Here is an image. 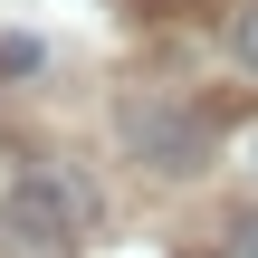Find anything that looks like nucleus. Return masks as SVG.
Masks as SVG:
<instances>
[{"mask_svg": "<svg viewBox=\"0 0 258 258\" xmlns=\"http://www.w3.org/2000/svg\"><path fill=\"white\" fill-rule=\"evenodd\" d=\"M115 144L144 163V172H163V182H201L211 172V124L182 105V96H115Z\"/></svg>", "mask_w": 258, "mask_h": 258, "instance_id": "nucleus-1", "label": "nucleus"}, {"mask_svg": "<svg viewBox=\"0 0 258 258\" xmlns=\"http://www.w3.org/2000/svg\"><path fill=\"white\" fill-rule=\"evenodd\" d=\"M77 230H86V182L19 172L0 191V258H77Z\"/></svg>", "mask_w": 258, "mask_h": 258, "instance_id": "nucleus-2", "label": "nucleus"}, {"mask_svg": "<svg viewBox=\"0 0 258 258\" xmlns=\"http://www.w3.org/2000/svg\"><path fill=\"white\" fill-rule=\"evenodd\" d=\"M220 38H230V57L258 77V0H239V10H230V29H220Z\"/></svg>", "mask_w": 258, "mask_h": 258, "instance_id": "nucleus-3", "label": "nucleus"}, {"mask_svg": "<svg viewBox=\"0 0 258 258\" xmlns=\"http://www.w3.org/2000/svg\"><path fill=\"white\" fill-rule=\"evenodd\" d=\"M38 67V38H0V77H29Z\"/></svg>", "mask_w": 258, "mask_h": 258, "instance_id": "nucleus-4", "label": "nucleus"}, {"mask_svg": "<svg viewBox=\"0 0 258 258\" xmlns=\"http://www.w3.org/2000/svg\"><path fill=\"white\" fill-rule=\"evenodd\" d=\"M230 258H258V211L239 220V239H230Z\"/></svg>", "mask_w": 258, "mask_h": 258, "instance_id": "nucleus-5", "label": "nucleus"}, {"mask_svg": "<svg viewBox=\"0 0 258 258\" xmlns=\"http://www.w3.org/2000/svg\"><path fill=\"white\" fill-rule=\"evenodd\" d=\"M249 153H258V144H249Z\"/></svg>", "mask_w": 258, "mask_h": 258, "instance_id": "nucleus-6", "label": "nucleus"}]
</instances>
